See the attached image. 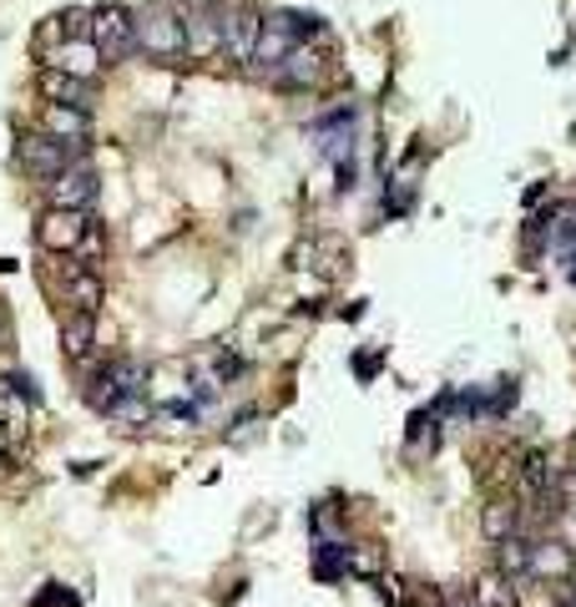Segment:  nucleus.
Segmentation results:
<instances>
[{"label": "nucleus", "instance_id": "23", "mask_svg": "<svg viewBox=\"0 0 576 607\" xmlns=\"http://www.w3.org/2000/svg\"><path fill=\"white\" fill-rule=\"evenodd\" d=\"M6 385H11V395H26V400H36V385H31V380H26V375H11V380H6Z\"/></svg>", "mask_w": 576, "mask_h": 607}, {"label": "nucleus", "instance_id": "19", "mask_svg": "<svg viewBox=\"0 0 576 607\" xmlns=\"http://www.w3.org/2000/svg\"><path fill=\"white\" fill-rule=\"evenodd\" d=\"M476 603L480 607H521V593L511 587V577L506 572H486L476 582Z\"/></svg>", "mask_w": 576, "mask_h": 607}, {"label": "nucleus", "instance_id": "18", "mask_svg": "<svg viewBox=\"0 0 576 607\" xmlns=\"http://www.w3.org/2000/svg\"><path fill=\"white\" fill-rule=\"evenodd\" d=\"M349 577L380 582L384 577V547L380 541H354V547H349Z\"/></svg>", "mask_w": 576, "mask_h": 607}, {"label": "nucleus", "instance_id": "17", "mask_svg": "<svg viewBox=\"0 0 576 607\" xmlns=\"http://www.w3.org/2000/svg\"><path fill=\"white\" fill-rule=\"evenodd\" d=\"M516 527H521V511H516L511 497H496L486 511H480V531H486L490 541H506Z\"/></svg>", "mask_w": 576, "mask_h": 607}, {"label": "nucleus", "instance_id": "8", "mask_svg": "<svg viewBox=\"0 0 576 607\" xmlns=\"http://www.w3.org/2000/svg\"><path fill=\"white\" fill-rule=\"evenodd\" d=\"M46 193H51L56 208H87V203L97 198V173H91L87 163H71L61 177L46 183Z\"/></svg>", "mask_w": 576, "mask_h": 607}, {"label": "nucleus", "instance_id": "3", "mask_svg": "<svg viewBox=\"0 0 576 607\" xmlns=\"http://www.w3.org/2000/svg\"><path fill=\"white\" fill-rule=\"evenodd\" d=\"M187 21V61H223L228 51V11L223 6H197L183 11Z\"/></svg>", "mask_w": 576, "mask_h": 607}, {"label": "nucleus", "instance_id": "9", "mask_svg": "<svg viewBox=\"0 0 576 607\" xmlns=\"http://www.w3.org/2000/svg\"><path fill=\"white\" fill-rule=\"evenodd\" d=\"M36 87H41L46 101H66V107H91V77H77V71H66V67H46L41 77H36Z\"/></svg>", "mask_w": 576, "mask_h": 607}, {"label": "nucleus", "instance_id": "15", "mask_svg": "<svg viewBox=\"0 0 576 607\" xmlns=\"http://www.w3.org/2000/svg\"><path fill=\"white\" fill-rule=\"evenodd\" d=\"M572 567H576L572 547H562V541H536L531 577H541V582H562V577H572Z\"/></svg>", "mask_w": 576, "mask_h": 607}, {"label": "nucleus", "instance_id": "5", "mask_svg": "<svg viewBox=\"0 0 576 607\" xmlns=\"http://www.w3.org/2000/svg\"><path fill=\"white\" fill-rule=\"evenodd\" d=\"M87 228H91L87 208H56L51 203V208L41 213V223H36V243H41L46 254H77Z\"/></svg>", "mask_w": 576, "mask_h": 607}, {"label": "nucleus", "instance_id": "12", "mask_svg": "<svg viewBox=\"0 0 576 607\" xmlns=\"http://www.w3.org/2000/svg\"><path fill=\"white\" fill-rule=\"evenodd\" d=\"M516 481H521V497L541 507L546 497L556 491V471H551V456L546 451H526L521 466H516Z\"/></svg>", "mask_w": 576, "mask_h": 607}, {"label": "nucleus", "instance_id": "21", "mask_svg": "<svg viewBox=\"0 0 576 607\" xmlns=\"http://www.w3.org/2000/svg\"><path fill=\"white\" fill-rule=\"evenodd\" d=\"M380 597H384V603H390V607H404V603H410V587H404V577H380Z\"/></svg>", "mask_w": 576, "mask_h": 607}, {"label": "nucleus", "instance_id": "13", "mask_svg": "<svg viewBox=\"0 0 576 607\" xmlns=\"http://www.w3.org/2000/svg\"><path fill=\"white\" fill-rule=\"evenodd\" d=\"M91 344H97V314L71 310L61 320V350H66V360H87Z\"/></svg>", "mask_w": 576, "mask_h": 607}, {"label": "nucleus", "instance_id": "4", "mask_svg": "<svg viewBox=\"0 0 576 607\" xmlns=\"http://www.w3.org/2000/svg\"><path fill=\"white\" fill-rule=\"evenodd\" d=\"M77 153H81V143H61V137H51L41 127V133H26L21 137V167L31 177H41V183H51V177H61L66 167L77 163Z\"/></svg>", "mask_w": 576, "mask_h": 607}, {"label": "nucleus", "instance_id": "22", "mask_svg": "<svg viewBox=\"0 0 576 607\" xmlns=\"http://www.w3.org/2000/svg\"><path fill=\"white\" fill-rule=\"evenodd\" d=\"M36 607H77V597H71V593H61V587H51V593H41V597H36Z\"/></svg>", "mask_w": 576, "mask_h": 607}, {"label": "nucleus", "instance_id": "6", "mask_svg": "<svg viewBox=\"0 0 576 607\" xmlns=\"http://www.w3.org/2000/svg\"><path fill=\"white\" fill-rule=\"evenodd\" d=\"M258 36H263V16L253 6H233L228 11V61L233 67H253V51H258Z\"/></svg>", "mask_w": 576, "mask_h": 607}, {"label": "nucleus", "instance_id": "24", "mask_svg": "<svg viewBox=\"0 0 576 607\" xmlns=\"http://www.w3.org/2000/svg\"><path fill=\"white\" fill-rule=\"evenodd\" d=\"M446 607H480V603H476V593H466V587H460V593L446 597Z\"/></svg>", "mask_w": 576, "mask_h": 607}, {"label": "nucleus", "instance_id": "2", "mask_svg": "<svg viewBox=\"0 0 576 607\" xmlns=\"http://www.w3.org/2000/svg\"><path fill=\"white\" fill-rule=\"evenodd\" d=\"M91 46L101 51L107 67L127 61V56L137 51V11H127V6H117V0L97 6V11H91Z\"/></svg>", "mask_w": 576, "mask_h": 607}, {"label": "nucleus", "instance_id": "16", "mask_svg": "<svg viewBox=\"0 0 576 607\" xmlns=\"http://www.w3.org/2000/svg\"><path fill=\"white\" fill-rule=\"evenodd\" d=\"M531 552H536V541L531 537H521V531H511L506 541H496V562H500V572L511 577H531Z\"/></svg>", "mask_w": 576, "mask_h": 607}, {"label": "nucleus", "instance_id": "20", "mask_svg": "<svg viewBox=\"0 0 576 607\" xmlns=\"http://www.w3.org/2000/svg\"><path fill=\"white\" fill-rule=\"evenodd\" d=\"M344 572H349V547H344V541H324L319 557H314V577H319V582H339Z\"/></svg>", "mask_w": 576, "mask_h": 607}, {"label": "nucleus", "instance_id": "14", "mask_svg": "<svg viewBox=\"0 0 576 607\" xmlns=\"http://www.w3.org/2000/svg\"><path fill=\"white\" fill-rule=\"evenodd\" d=\"M41 46L51 41H91V11H81V6H71V11H56L51 21L41 26V36H36Z\"/></svg>", "mask_w": 576, "mask_h": 607}, {"label": "nucleus", "instance_id": "1", "mask_svg": "<svg viewBox=\"0 0 576 607\" xmlns=\"http://www.w3.org/2000/svg\"><path fill=\"white\" fill-rule=\"evenodd\" d=\"M137 51L153 56V61H177L187 56V21L177 6L153 0L147 11H137Z\"/></svg>", "mask_w": 576, "mask_h": 607}, {"label": "nucleus", "instance_id": "10", "mask_svg": "<svg viewBox=\"0 0 576 607\" xmlns=\"http://www.w3.org/2000/svg\"><path fill=\"white\" fill-rule=\"evenodd\" d=\"M41 127H46L51 137H61V143H81V147H87V137H91V111H87V107H66V101H46Z\"/></svg>", "mask_w": 576, "mask_h": 607}, {"label": "nucleus", "instance_id": "11", "mask_svg": "<svg viewBox=\"0 0 576 607\" xmlns=\"http://www.w3.org/2000/svg\"><path fill=\"white\" fill-rule=\"evenodd\" d=\"M66 304H71V310H87V314H97L101 304H107V284H101L97 268L66 264Z\"/></svg>", "mask_w": 576, "mask_h": 607}, {"label": "nucleus", "instance_id": "7", "mask_svg": "<svg viewBox=\"0 0 576 607\" xmlns=\"http://www.w3.org/2000/svg\"><path fill=\"white\" fill-rule=\"evenodd\" d=\"M324 61H329V56H324V51H314V46H294V51H289V56L279 61V67L269 71V77L279 81V87L304 91V87H314V81L324 77Z\"/></svg>", "mask_w": 576, "mask_h": 607}, {"label": "nucleus", "instance_id": "25", "mask_svg": "<svg viewBox=\"0 0 576 607\" xmlns=\"http://www.w3.org/2000/svg\"><path fill=\"white\" fill-rule=\"evenodd\" d=\"M0 340H6V314H0Z\"/></svg>", "mask_w": 576, "mask_h": 607}]
</instances>
